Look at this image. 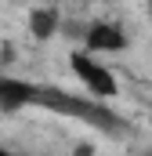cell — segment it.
Here are the masks:
<instances>
[{
  "label": "cell",
  "instance_id": "6da1fadb",
  "mask_svg": "<svg viewBox=\"0 0 152 156\" xmlns=\"http://www.w3.org/2000/svg\"><path fill=\"white\" fill-rule=\"evenodd\" d=\"M40 105H51V109H58V113H73V116L87 120V123H94V127H102V131H119L123 123L116 120V113L109 109H102V105H94V102H83V98H69V94H62L58 87H40Z\"/></svg>",
  "mask_w": 152,
  "mask_h": 156
},
{
  "label": "cell",
  "instance_id": "7a4b0ae2",
  "mask_svg": "<svg viewBox=\"0 0 152 156\" xmlns=\"http://www.w3.org/2000/svg\"><path fill=\"white\" fill-rule=\"evenodd\" d=\"M69 66H73V73H76V76H80L87 87H91V94H98V98H112L116 91H119V87H116V76L105 69V66H102V62H94L87 51L73 55V58H69Z\"/></svg>",
  "mask_w": 152,
  "mask_h": 156
},
{
  "label": "cell",
  "instance_id": "3957f363",
  "mask_svg": "<svg viewBox=\"0 0 152 156\" xmlns=\"http://www.w3.org/2000/svg\"><path fill=\"white\" fill-rule=\"evenodd\" d=\"M40 87L29 80H15V76H0V109L4 113H18L26 105H36Z\"/></svg>",
  "mask_w": 152,
  "mask_h": 156
},
{
  "label": "cell",
  "instance_id": "277c9868",
  "mask_svg": "<svg viewBox=\"0 0 152 156\" xmlns=\"http://www.w3.org/2000/svg\"><path fill=\"white\" fill-rule=\"evenodd\" d=\"M123 47H127V33L112 22H98L87 29V55H109V51H123Z\"/></svg>",
  "mask_w": 152,
  "mask_h": 156
},
{
  "label": "cell",
  "instance_id": "5b68a950",
  "mask_svg": "<svg viewBox=\"0 0 152 156\" xmlns=\"http://www.w3.org/2000/svg\"><path fill=\"white\" fill-rule=\"evenodd\" d=\"M29 33L33 40H47L58 33V11L54 7H36L33 15H29Z\"/></svg>",
  "mask_w": 152,
  "mask_h": 156
},
{
  "label": "cell",
  "instance_id": "8992f818",
  "mask_svg": "<svg viewBox=\"0 0 152 156\" xmlns=\"http://www.w3.org/2000/svg\"><path fill=\"white\" fill-rule=\"evenodd\" d=\"M0 156H15V153H7V149H0Z\"/></svg>",
  "mask_w": 152,
  "mask_h": 156
},
{
  "label": "cell",
  "instance_id": "52a82bcc",
  "mask_svg": "<svg viewBox=\"0 0 152 156\" xmlns=\"http://www.w3.org/2000/svg\"><path fill=\"white\" fill-rule=\"evenodd\" d=\"M149 7H152V0H149Z\"/></svg>",
  "mask_w": 152,
  "mask_h": 156
}]
</instances>
